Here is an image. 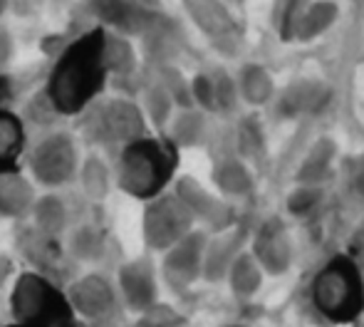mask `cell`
I'll return each mask as SVG.
<instances>
[{
  "instance_id": "cell-40",
  "label": "cell",
  "mask_w": 364,
  "mask_h": 327,
  "mask_svg": "<svg viewBox=\"0 0 364 327\" xmlns=\"http://www.w3.org/2000/svg\"><path fill=\"white\" fill-rule=\"evenodd\" d=\"M8 3H10V0H0V18H3V13L8 10Z\"/></svg>"
},
{
  "instance_id": "cell-24",
  "label": "cell",
  "mask_w": 364,
  "mask_h": 327,
  "mask_svg": "<svg viewBox=\"0 0 364 327\" xmlns=\"http://www.w3.org/2000/svg\"><path fill=\"white\" fill-rule=\"evenodd\" d=\"M265 278H268V275L263 273V268H260L258 260L253 258V253L243 250V253L235 258V263L230 265L228 275H225V285H228L230 295H233L238 303L245 305L263 290Z\"/></svg>"
},
{
  "instance_id": "cell-15",
  "label": "cell",
  "mask_w": 364,
  "mask_h": 327,
  "mask_svg": "<svg viewBox=\"0 0 364 327\" xmlns=\"http://www.w3.org/2000/svg\"><path fill=\"white\" fill-rule=\"evenodd\" d=\"M332 100V90L320 80H297L275 95V109L283 119H300L322 112Z\"/></svg>"
},
{
  "instance_id": "cell-26",
  "label": "cell",
  "mask_w": 364,
  "mask_h": 327,
  "mask_svg": "<svg viewBox=\"0 0 364 327\" xmlns=\"http://www.w3.org/2000/svg\"><path fill=\"white\" fill-rule=\"evenodd\" d=\"M105 63L109 70V77L127 80L136 73L139 60H136V50L127 35L105 28Z\"/></svg>"
},
{
  "instance_id": "cell-38",
  "label": "cell",
  "mask_w": 364,
  "mask_h": 327,
  "mask_svg": "<svg viewBox=\"0 0 364 327\" xmlns=\"http://www.w3.org/2000/svg\"><path fill=\"white\" fill-rule=\"evenodd\" d=\"M347 255H352V258L357 260V263L362 265V270H364V218L360 221V226L352 231V236H350V243H347V250H345Z\"/></svg>"
},
{
  "instance_id": "cell-8",
  "label": "cell",
  "mask_w": 364,
  "mask_h": 327,
  "mask_svg": "<svg viewBox=\"0 0 364 327\" xmlns=\"http://www.w3.org/2000/svg\"><path fill=\"white\" fill-rule=\"evenodd\" d=\"M193 228H198L196 218H193V213L188 211V206L181 201V196L173 188L144 203V211H141V241H144L149 253L161 255L164 250H168L183 236H188Z\"/></svg>"
},
{
  "instance_id": "cell-13",
  "label": "cell",
  "mask_w": 364,
  "mask_h": 327,
  "mask_svg": "<svg viewBox=\"0 0 364 327\" xmlns=\"http://www.w3.org/2000/svg\"><path fill=\"white\" fill-rule=\"evenodd\" d=\"M173 191L181 196V201L188 206V211L196 218V226L203 228L208 233H218L230 228L233 223L240 221L238 208L233 206V201L223 198L216 191H208L201 181H196L193 176H178L173 181Z\"/></svg>"
},
{
  "instance_id": "cell-32",
  "label": "cell",
  "mask_w": 364,
  "mask_h": 327,
  "mask_svg": "<svg viewBox=\"0 0 364 327\" xmlns=\"http://www.w3.org/2000/svg\"><path fill=\"white\" fill-rule=\"evenodd\" d=\"M213 82H216V102H218V114H233L240 104L238 85L235 77L225 70H213Z\"/></svg>"
},
{
  "instance_id": "cell-33",
  "label": "cell",
  "mask_w": 364,
  "mask_h": 327,
  "mask_svg": "<svg viewBox=\"0 0 364 327\" xmlns=\"http://www.w3.org/2000/svg\"><path fill=\"white\" fill-rule=\"evenodd\" d=\"M312 0H280V10H278V35L280 40H295V30L300 23L302 13L307 10Z\"/></svg>"
},
{
  "instance_id": "cell-5",
  "label": "cell",
  "mask_w": 364,
  "mask_h": 327,
  "mask_svg": "<svg viewBox=\"0 0 364 327\" xmlns=\"http://www.w3.org/2000/svg\"><path fill=\"white\" fill-rule=\"evenodd\" d=\"M13 323L25 327H80L65 288L35 270H23L8 295Z\"/></svg>"
},
{
  "instance_id": "cell-31",
  "label": "cell",
  "mask_w": 364,
  "mask_h": 327,
  "mask_svg": "<svg viewBox=\"0 0 364 327\" xmlns=\"http://www.w3.org/2000/svg\"><path fill=\"white\" fill-rule=\"evenodd\" d=\"M191 97L193 107L206 114H218V102H216V82L213 73H196L191 77Z\"/></svg>"
},
{
  "instance_id": "cell-11",
  "label": "cell",
  "mask_w": 364,
  "mask_h": 327,
  "mask_svg": "<svg viewBox=\"0 0 364 327\" xmlns=\"http://www.w3.org/2000/svg\"><path fill=\"white\" fill-rule=\"evenodd\" d=\"M248 250L268 278H283L295 263V241L283 216H265L250 228Z\"/></svg>"
},
{
  "instance_id": "cell-39",
  "label": "cell",
  "mask_w": 364,
  "mask_h": 327,
  "mask_svg": "<svg viewBox=\"0 0 364 327\" xmlns=\"http://www.w3.org/2000/svg\"><path fill=\"white\" fill-rule=\"evenodd\" d=\"M15 100V82L8 73H0V107H10Z\"/></svg>"
},
{
  "instance_id": "cell-4",
  "label": "cell",
  "mask_w": 364,
  "mask_h": 327,
  "mask_svg": "<svg viewBox=\"0 0 364 327\" xmlns=\"http://www.w3.org/2000/svg\"><path fill=\"white\" fill-rule=\"evenodd\" d=\"M80 134L95 151H119L129 141L151 134L144 109L129 97H100L80 117Z\"/></svg>"
},
{
  "instance_id": "cell-20",
  "label": "cell",
  "mask_w": 364,
  "mask_h": 327,
  "mask_svg": "<svg viewBox=\"0 0 364 327\" xmlns=\"http://www.w3.org/2000/svg\"><path fill=\"white\" fill-rule=\"evenodd\" d=\"M25 154H28L25 119L10 107H0V171L23 168Z\"/></svg>"
},
{
  "instance_id": "cell-17",
  "label": "cell",
  "mask_w": 364,
  "mask_h": 327,
  "mask_svg": "<svg viewBox=\"0 0 364 327\" xmlns=\"http://www.w3.org/2000/svg\"><path fill=\"white\" fill-rule=\"evenodd\" d=\"M35 198H38L35 181L25 176L23 168L0 171V218L3 221L23 223L25 218H30Z\"/></svg>"
},
{
  "instance_id": "cell-25",
  "label": "cell",
  "mask_w": 364,
  "mask_h": 327,
  "mask_svg": "<svg viewBox=\"0 0 364 327\" xmlns=\"http://www.w3.org/2000/svg\"><path fill=\"white\" fill-rule=\"evenodd\" d=\"M164 134L178 146V149H196L206 141L208 134V114L196 107L176 109Z\"/></svg>"
},
{
  "instance_id": "cell-2",
  "label": "cell",
  "mask_w": 364,
  "mask_h": 327,
  "mask_svg": "<svg viewBox=\"0 0 364 327\" xmlns=\"http://www.w3.org/2000/svg\"><path fill=\"white\" fill-rule=\"evenodd\" d=\"M178 154L181 149L166 134L129 141L114 154V186L141 203L151 201L176 181Z\"/></svg>"
},
{
  "instance_id": "cell-9",
  "label": "cell",
  "mask_w": 364,
  "mask_h": 327,
  "mask_svg": "<svg viewBox=\"0 0 364 327\" xmlns=\"http://www.w3.org/2000/svg\"><path fill=\"white\" fill-rule=\"evenodd\" d=\"M15 248L23 255V260L30 265L28 270L45 275V278L55 280L58 285H68L75 278L77 263L70 255L65 238H55L35 228L33 223H23L15 231Z\"/></svg>"
},
{
  "instance_id": "cell-3",
  "label": "cell",
  "mask_w": 364,
  "mask_h": 327,
  "mask_svg": "<svg viewBox=\"0 0 364 327\" xmlns=\"http://www.w3.org/2000/svg\"><path fill=\"white\" fill-rule=\"evenodd\" d=\"M310 305L327 325H352L364 315V270L352 255L335 253L310 280Z\"/></svg>"
},
{
  "instance_id": "cell-18",
  "label": "cell",
  "mask_w": 364,
  "mask_h": 327,
  "mask_svg": "<svg viewBox=\"0 0 364 327\" xmlns=\"http://www.w3.org/2000/svg\"><path fill=\"white\" fill-rule=\"evenodd\" d=\"M211 181L216 191L228 201H245L255 193V176L250 171L248 161L238 154H225L213 161Z\"/></svg>"
},
{
  "instance_id": "cell-22",
  "label": "cell",
  "mask_w": 364,
  "mask_h": 327,
  "mask_svg": "<svg viewBox=\"0 0 364 327\" xmlns=\"http://www.w3.org/2000/svg\"><path fill=\"white\" fill-rule=\"evenodd\" d=\"M75 181L80 183V191L87 201L102 203V201H107L109 191L114 188V168L105 159V154L90 151L87 156H82L80 171H77Z\"/></svg>"
},
{
  "instance_id": "cell-19",
  "label": "cell",
  "mask_w": 364,
  "mask_h": 327,
  "mask_svg": "<svg viewBox=\"0 0 364 327\" xmlns=\"http://www.w3.org/2000/svg\"><path fill=\"white\" fill-rule=\"evenodd\" d=\"M340 156V146L332 136H320L310 144L305 156L297 164L295 183H315V186H327V181L335 173V164Z\"/></svg>"
},
{
  "instance_id": "cell-30",
  "label": "cell",
  "mask_w": 364,
  "mask_h": 327,
  "mask_svg": "<svg viewBox=\"0 0 364 327\" xmlns=\"http://www.w3.org/2000/svg\"><path fill=\"white\" fill-rule=\"evenodd\" d=\"M235 154L243 161H258L265 156V132L255 114H245L235 127Z\"/></svg>"
},
{
  "instance_id": "cell-6",
  "label": "cell",
  "mask_w": 364,
  "mask_h": 327,
  "mask_svg": "<svg viewBox=\"0 0 364 327\" xmlns=\"http://www.w3.org/2000/svg\"><path fill=\"white\" fill-rule=\"evenodd\" d=\"M80 161V144L75 134L65 129L45 132L33 146H28V154H25L28 176L48 191L70 186L77 178Z\"/></svg>"
},
{
  "instance_id": "cell-35",
  "label": "cell",
  "mask_w": 364,
  "mask_h": 327,
  "mask_svg": "<svg viewBox=\"0 0 364 327\" xmlns=\"http://www.w3.org/2000/svg\"><path fill=\"white\" fill-rule=\"evenodd\" d=\"M342 173H345V186L350 198L364 206V151L350 156L342 166Z\"/></svg>"
},
{
  "instance_id": "cell-1",
  "label": "cell",
  "mask_w": 364,
  "mask_h": 327,
  "mask_svg": "<svg viewBox=\"0 0 364 327\" xmlns=\"http://www.w3.org/2000/svg\"><path fill=\"white\" fill-rule=\"evenodd\" d=\"M105 25L82 33L58 55L43 92L60 117H80L107 90Z\"/></svg>"
},
{
  "instance_id": "cell-41",
  "label": "cell",
  "mask_w": 364,
  "mask_h": 327,
  "mask_svg": "<svg viewBox=\"0 0 364 327\" xmlns=\"http://www.w3.org/2000/svg\"><path fill=\"white\" fill-rule=\"evenodd\" d=\"M218 327H248V325H243V323H225V325H218Z\"/></svg>"
},
{
  "instance_id": "cell-36",
  "label": "cell",
  "mask_w": 364,
  "mask_h": 327,
  "mask_svg": "<svg viewBox=\"0 0 364 327\" xmlns=\"http://www.w3.org/2000/svg\"><path fill=\"white\" fill-rule=\"evenodd\" d=\"M18 263H15V258L10 253H3L0 250V293L3 290H10L15 283V278H18Z\"/></svg>"
},
{
  "instance_id": "cell-10",
  "label": "cell",
  "mask_w": 364,
  "mask_h": 327,
  "mask_svg": "<svg viewBox=\"0 0 364 327\" xmlns=\"http://www.w3.org/2000/svg\"><path fill=\"white\" fill-rule=\"evenodd\" d=\"M208 231L193 228L188 236L173 243L161 253L159 260V278L161 285L176 298L188 295L203 280V255H206Z\"/></svg>"
},
{
  "instance_id": "cell-37",
  "label": "cell",
  "mask_w": 364,
  "mask_h": 327,
  "mask_svg": "<svg viewBox=\"0 0 364 327\" xmlns=\"http://www.w3.org/2000/svg\"><path fill=\"white\" fill-rule=\"evenodd\" d=\"M13 55H15L13 35L8 33V28L0 25V73H8L10 63H13Z\"/></svg>"
},
{
  "instance_id": "cell-28",
  "label": "cell",
  "mask_w": 364,
  "mask_h": 327,
  "mask_svg": "<svg viewBox=\"0 0 364 327\" xmlns=\"http://www.w3.org/2000/svg\"><path fill=\"white\" fill-rule=\"evenodd\" d=\"M139 104H141V109H144V117L154 134H164L168 122H171V117L176 114V104H173L171 95H168L156 80H151L144 90H141Z\"/></svg>"
},
{
  "instance_id": "cell-14",
  "label": "cell",
  "mask_w": 364,
  "mask_h": 327,
  "mask_svg": "<svg viewBox=\"0 0 364 327\" xmlns=\"http://www.w3.org/2000/svg\"><path fill=\"white\" fill-rule=\"evenodd\" d=\"M250 228L248 223L240 218L238 223H233L230 228L218 233H208L206 243V255H203V283H225V275H228L230 265L235 263L243 250H248L250 241Z\"/></svg>"
},
{
  "instance_id": "cell-16",
  "label": "cell",
  "mask_w": 364,
  "mask_h": 327,
  "mask_svg": "<svg viewBox=\"0 0 364 327\" xmlns=\"http://www.w3.org/2000/svg\"><path fill=\"white\" fill-rule=\"evenodd\" d=\"M65 245L77 265H97L109 255L112 233L100 221H82L68 231Z\"/></svg>"
},
{
  "instance_id": "cell-7",
  "label": "cell",
  "mask_w": 364,
  "mask_h": 327,
  "mask_svg": "<svg viewBox=\"0 0 364 327\" xmlns=\"http://www.w3.org/2000/svg\"><path fill=\"white\" fill-rule=\"evenodd\" d=\"M65 295L73 305L77 320L87 327H117L127 313L114 278L102 270L75 275L65 285Z\"/></svg>"
},
{
  "instance_id": "cell-21",
  "label": "cell",
  "mask_w": 364,
  "mask_h": 327,
  "mask_svg": "<svg viewBox=\"0 0 364 327\" xmlns=\"http://www.w3.org/2000/svg\"><path fill=\"white\" fill-rule=\"evenodd\" d=\"M30 223L35 228H40L43 233H48V236L65 238L70 228H73V208H70V201L58 191H45L43 196L35 198Z\"/></svg>"
},
{
  "instance_id": "cell-23",
  "label": "cell",
  "mask_w": 364,
  "mask_h": 327,
  "mask_svg": "<svg viewBox=\"0 0 364 327\" xmlns=\"http://www.w3.org/2000/svg\"><path fill=\"white\" fill-rule=\"evenodd\" d=\"M235 85H238L240 102L253 107V109L275 102V95H278V87H275V80H273V75H270V70L258 63L240 65L238 75H235Z\"/></svg>"
},
{
  "instance_id": "cell-42",
  "label": "cell",
  "mask_w": 364,
  "mask_h": 327,
  "mask_svg": "<svg viewBox=\"0 0 364 327\" xmlns=\"http://www.w3.org/2000/svg\"><path fill=\"white\" fill-rule=\"evenodd\" d=\"M0 327H25V325H20V323H10V325H0Z\"/></svg>"
},
{
  "instance_id": "cell-27",
  "label": "cell",
  "mask_w": 364,
  "mask_h": 327,
  "mask_svg": "<svg viewBox=\"0 0 364 327\" xmlns=\"http://www.w3.org/2000/svg\"><path fill=\"white\" fill-rule=\"evenodd\" d=\"M337 18H340V5L335 0H312L297 23L295 40L297 43H312L320 35H325L337 23Z\"/></svg>"
},
{
  "instance_id": "cell-29",
  "label": "cell",
  "mask_w": 364,
  "mask_h": 327,
  "mask_svg": "<svg viewBox=\"0 0 364 327\" xmlns=\"http://www.w3.org/2000/svg\"><path fill=\"white\" fill-rule=\"evenodd\" d=\"M327 203V186H315V183H295V188L288 193V208L290 216L300 221H312L322 213Z\"/></svg>"
},
{
  "instance_id": "cell-12",
  "label": "cell",
  "mask_w": 364,
  "mask_h": 327,
  "mask_svg": "<svg viewBox=\"0 0 364 327\" xmlns=\"http://www.w3.org/2000/svg\"><path fill=\"white\" fill-rule=\"evenodd\" d=\"M114 283L119 290L122 305L127 313L141 315L156 303H161V278L159 263L151 255H136L117 265Z\"/></svg>"
},
{
  "instance_id": "cell-34",
  "label": "cell",
  "mask_w": 364,
  "mask_h": 327,
  "mask_svg": "<svg viewBox=\"0 0 364 327\" xmlns=\"http://www.w3.org/2000/svg\"><path fill=\"white\" fill-rule=\"evenodd\" d=\"M136 327H183L186 320L176 313L173 308L164 303H156L154 308H149L146 313L136 315Z\"/></svg>"
}]
</instances>
